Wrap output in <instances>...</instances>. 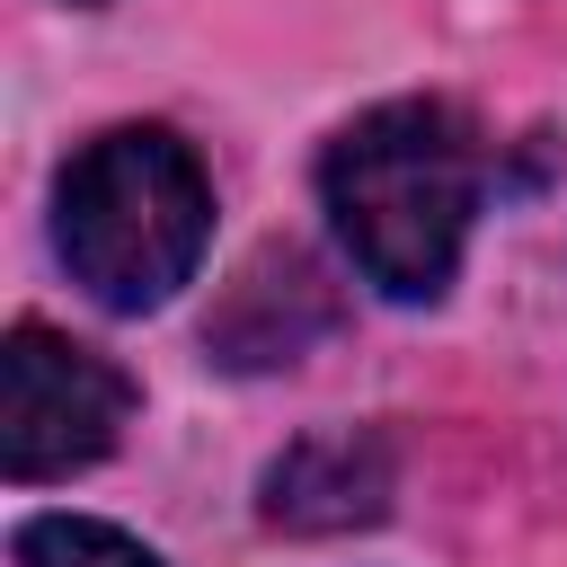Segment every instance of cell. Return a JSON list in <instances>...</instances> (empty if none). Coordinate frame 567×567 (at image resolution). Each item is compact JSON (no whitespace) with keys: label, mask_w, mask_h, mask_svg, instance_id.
Masks as SVG:
<instances>
[{"label":"cell","mask_w":567,"mask_h":567,"mask_svg":"<svg viewBox=\"0 0 567 567\" xmlns=\"http://www.w3.org/2000/svg\"><path fill=\"white\" fill-rule=\"evenodd\" d=\"M390 443L372 425H328V434H301L275 470H266V496L257 514L275 532H354V523H381L390 514Z\"/></svg>","instance_id":"cell-4"},{"label":"cell","mask_w":567,"mask_h":567,"mask_svg":"<svg viewBox=\"0 0 567 567\" xmlns=\"http://www.w3.org/2000/svg\"><path fill=\"white\" fill-rule=\"evenodd\" d=\"M124 425H133L124 363H106L97 346H71L35 319L9 328V346H0V470L18 487H44V478L106 461Z\"/></svg>","instance_id":"cell-3"},{"label":"cell","mask_w":567,"mask_h":567,"mask_svg":"<svg viewBox=\"0 0 567 567\" xmlns=\"http://www.w3.org/2000/svg\"><path fill=\"white\" fill-rule=\"evenodd\" d=\"M319 204L354 275L390 301H443L478 221V133L443 97H390L354 115L319 159Z\"/></svg>","instance_id":"cell-1"},{"label":"cell","mask_w":567,"mask_h":567,"mask_svg":"<svg viewBox=\"0 0 567 567\" xmlns=\"http://www.w3.org/2000/svg\"><path fill=\"white\" fill-rule=\"evenodd\" d=\"M18 567H168V558L97 514H35L18 523Z\"/></svg>","instance_id":"cell-5"},{"label":"cell","mask_w":567,"mask_h":567,"mask_svg":"<svg viewBox=\"0 0 567 567\" xmlns=\"http://www.w3.org/2000/svg\"><path fill=\"white\" fill-rule=\"evenodd\" d=\"M213 239V177L168 124H106L53 186V248L97 310H159Z\"/></svg>","instance_id":"cell-2"}]
</instances>
